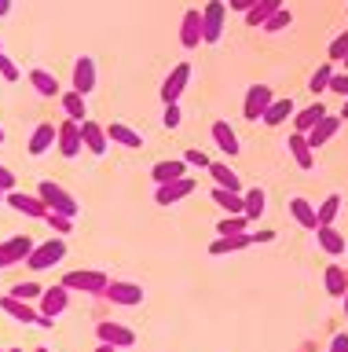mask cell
Here are the masks:
<instances>
[{
	"label": "cell",
	"mask_w": 348,
	"mask_h": 352,
	"mask_svg": "<svg viewBox=\"0 0 348 352\" xmlns=\"http://www.w3.org/2000/svg\"><path fill=\"white\" fill-rule=\"evenodd\" d=\"M62 286H67L70 294H95V297H103L106 286H111V275L95 272V268H78V272L62 275Z\"/></svg>",
	"instance_id": "6da1fadb"
},
{
	"label": "cell",
	"mask_w": 348,
	"mask_h": 352,
	"mask_svg": "<svg viewBox=\"0 0 348 352\" xmlns=\"http://www.w3.org/2000/svg\"><path fill=\"white\" fill-rule=\"evenodd\" d=\"M37 195L45 198V206L51 209V213H67V217H73V220H78L81 206H78V198H73V195H70L62 184H56V180H40Z\"/></svg>",
	"instance_id": "7a4b0ae2"
},
{
	"label": "cell",
	"mask_w": 348,
	"mask_h": 352,
	"mask_svg": "<svg viewBox=\"0 0 348 352\" xmlns=\"http://www.w3.org/2000/svg\"><path fill=\"white\" fill-rule=\"evenodd\" d=\"M62 257H67V242L56 235V239H48V242H40V246H34V253L26 257V268L45 272V268H51V264H59Z\"/></svg>",
	"instance_id": "3957f363"
},
{
	"label": "cell",
	"mask_w": 348,
	"mask_h": 352,
	"mask_svg": "<svg viewBox=\"0 0 348 352\" xmlns=\"http://www.w3.org/2000/svg\"><path fill=\"white\" fill-rule=\"evenodd\" d=\"M70 305V290L67 286H45V294H40V327H51V319L67 312Z\"/></svg>",
	"instance_id": "277c9868"
},
{
	"label": "cell",
	"mask_w": 348,
	"mask_h": 352,
	"mask_svg": "<svg viewBox=\"0 0 348 352\" xmlns=\"http://www.w3.org/2000/svg\"><path fill=\"white\" fill-rule=\"evenodd\" d=\"M271 103H275V92H271L268 85H249V88H246V99H242L246 121H260V118L268 114Z\"/></svg>",
	"instance_id": "5b68a950"
},
{
	"label": "cell",
	"mask_w": 348,
	"mask_h": 352,
	"mask_svg": "<svg viewBox=\"0 0 348 352\" xmlns=\"http://www.w3.org/2000/svg\"><path fill=\"white\" fill-rule=\"evenodd\" d=\"M194 187H198V180H194V176H180V180L158 184L154 202H158V206H176V202H183V198L194 195Z\"/></svg>",
	"instance_id": "8992f818"
},
{
	"label": "cell",
	"mask_w": 348,
	"mask_h": 352,
	"mask_svg": "<svg viewBox=\"0 0 348 352\" xmlns=\"http://www.w3.org/2000/svg\"><path fill=\"white\" fill-rule=\"evenodd\" d=\"M187 81H191V63H176L161 81V103H180V96L187 92Z\"/></svg>",
	"instance_id": "52a82bcc"
},
{
	"label": "cell",
	"mask_w": 348,
	"mask_h": 352,
	"mask_svg": "<svg viewBox=\"0 0 348 352\" xmlns=\"http://www.w3.org/2000/svg\"><path fill=\"white\" fill-rule=\"evenodd\" d=\"M103 297H111V305H121V308H136V305H143V286L139 283H125V279H111V286H106V294Z\"/></svg>",
	"instance_id": "ba28073f"
},
{
	"label": "cell",
	"mask_w": 348,
	"mask_h": 352,
	"mask_svg": "<svg viewBox=\"0 0 348 352\" xmlns=\"http://www.w3.org/2000/svg\"><path fill=\"white\" fill-rule=\"evenodd\" d=\"M224 15H227V4L224 0H209V4L202 8V26H205V44H216L224 37Z\"/></svg>",
	"instance_id": "9c48e42d"
},
{
	"label": "cell",
	"mask_w": 348,
	"mask_h": 352,
	"mask_svg": "<svg viewBox=\"0 0 348 352\" xmlns=\"http://www.w3.org/2000/svg\"><path fill=\"white\" fill-rule=\"evenodd\" d=\"M30 253H34V239H30V235H15V239L0 242V268H15V264H26Z\"/></svg>",
	"instance_id": "30bf717a"
},
{
	"label": "cell",
	"mask_w": 348,
	"mask_h": 352,
	"mask_svg": "<svg viewBox=\"0 0 348 352\" xmlns=\"http://www.w3.org/2000/svg\"><path fill=\"white\" fill-rule=\"evenodd\" d=\"M4 202L12 206L15 213H23V217H34V220H45V217H48V206H45V198H40V195H30V191H8Z\"/></svg>",
	"instance_id": "8fae6325"
},
{
	"label": "cell",
	"mask_w": 348,
	"mask_h": 352,
	"mask_svg": "<svg viewBox=\"0 0 348 352\" xmlns=\"http://www.w3.org/2000/svg\"><path fill=\"white\" fill-rule=\"evenodd\" d=\"M56 147H59L62 158H78L81 147H84V140H81V121H73V118L62 121V125H59V140H56Z\"/></svg>",
	"instance_id": "7c38bea8"
},
{
	"label": "cell",
	"mask_w": 348,
	"mask_h": 352,
	"mask_svg": "<svg viewBox=\"0 0 348 352\" xmlns=\"http://www.w3.org/2000/svg\"><path fill=\"white\" fill-rule=\"evenodd\" d=\"M180 44L187 52H194L198 44H205V26H202V11H183V22H180Z\"/></svg>",
	"instance_id": "4fadbf2b"
},
{
	"label": "cell",
	"mask_w": 348,
	"mask_h": 352,
	"mask_svg": "<svg viewBox=\"0 0 348 352\" xmlns=\"http://www.w3.org/2000/svg\"><path fill=\"white\" fill-rule=\"evenodd\" d=\"M95 334H100V341H111L114 349H132V345H136V334H132V330H128L125 323H114V319L95 323Z\"/></svg>",
	"instance_id": "5bb4252c"
},
{
	"label": "cell",
	"mask_w": 348,
	"mask_h": 352,
	"mask_svg": "<svg viewBox=\"0 0 348 352\" xmlns=\"http://www.w3.org/2000/svg\"><path fill=\"white\" fill-rule=\"evenodd\" d=\"M81 140H84V151L95 154V158H100V154H106V147H111L106 129L100 125V121H89V118L81 121Z\"/></svg>",
	"instance_id": "9a60e30c"
},
{
	"label": "cell",
	"mask_w": 348,
	"mask_h": 352,
	"mask_svg": "<svg viewBox=\"0 0 348 352\" xmlns=\"http://www.w3.org/2000/svg\"><path fill=\"white\" fill-rule=\"evenodd\" d=\"M0 308H4L15 323H37L40 327V312H37V308H30V301H23V297L4 294V297H0Z\"/></svg>",
	"instance_id": "2e32d148"
},
{
	"label": "cell",
	"mask_w": 348,
	"mask_h": 352,
	"mask_svg": "<svg viewBox=\"0 0 348 352\" xmlns=\"http://www.w3.org/2000/svg\"><path fill=\"white\" fill-rule=\"evenodd\" d=\"M286 147H290V158L297 162V169H315V147L308 143L304 132H290Z\"/></svg>",
	"instance_id": "e0dca14e"
},
{
	"label": "cell",
	"mask_w": 348,
	"mask_h": 352,
	"mask_svg": "<svg viewBox=\"0 0 348 352\" xmlns=\"http://www.w3.org/2000/svg\"><path fill=\"white\" fill-rule=\"evenodd\" d=\"M59 140V125H51V121H40V125L34 129V136H30L26 143V151L34 154V158H40V154H48L51 151V143Z\"/></svg>",
	"instance_id": "ac0fdd59"
},
{
	"label": "cell",
	"mask_w": 348,
	"mask_h": 352,
	"mask_svg": "<svg viewBox=\"0 0 348 352\" xmlns=\"http://www.w3.org/2000/svg\"><path fill=\"white\" fill-rule=\"evenodd\" d=\"M290 217L297 220L304 231H315V228H319V209H315L304 195H293V198H290Z\"/></svg>",
	"instance_id": "d6986e66"
},
{
	"label": "cell",
	"mask_w": 348,
	"mask_h": 352,
	"mask_svg": "<svg viewBox=\"0 0 348 352\" xmlns=\"http://www.w3.org/2000/svg\"><path fill=\"white\" fill-rule=\"evenodd\" d=\"M73 88H78L81 96L95 92V63H92V55H81V59L73 63Z\"/></svg>",
	"instance_id": "ffe728a7"
},
{
	"label": "cell",
	"mask_w": 348,
	"mask_h": 352,
	"mask_svg": "<svg viewBox=\"0 0 348 352\" xmlns=\"http://www.w3.org/2000/svg\"><path fill=\"white\" fill-rule=\"evenodd\" d=\"M326 114H330V110H326V107L319 103V99H315L312 107H304V110H297V114H293V132H304V136H308V132H312L315 125H319V121H323Z\"/></svg>",
	"instance_id": "44dd1931"
},
{
	"label": "cell",
	"mask_w": 348,
	"mask_h": 352,
	"mask_svg": "<svg viewBox=\"0 0 348 352\" xmlns=\"http://www.w3.org/2000/svg\"><path fill=\"white\" fill-rule=\"evenodd\" d=\"M213 143H216V147H220L224 154H227V158H235V154L238 151H242V143H238V136H235V129L231 125H227V121H213Z\"/></svg>",
	"instance_id": "7402d4cb"
},
{
	"label": "cell",
	"mask_w": 348,
	"mask_h": 352,
	"mask_svg": "<svg viewBox=\"0 0 348 352\" xmlns=\"http://www.w3.org/2000/svg\"><path fill=\"white\" fill-rule=\"evenodd\" d=\"M315 242H319L323 253H330V257H341V253L348 250V246H345V235H341V231H337L334 224L315 228Z\"/></svg>",
	"instance_id": "603a6c76"
},
{
	"label": "cell",
	"mask_w": 348,
	"mask_h": 352,
	"mask_svg": "<svg viewBox=\"0 0 348 352\" xmlns=\"http://www.w3.org/2000/svg\"><path fill=\"white\" fill-rule=\"evenodd\" d=\"M246 246H253V239H249V231L246 235H216L209 242V257H224V253H238V250H246Z\"/></svg>",
	"instance_id": "cb8c5ba5"
},
{
	"label": "cell",
	"mask_w": 348,
	"mask_h": 352,
	"mask_svg": "<svg viewBox=\"0 0 348 352\" xmlns=\"http://www.w3.org/2000/svg\"><path fill=\"white\" fill-rule=\"evenodd\" d=\"M341 121H345L341 114H326V118L319 121V125H315V129L308 132V143H312L315 151H319L326 140H334V136H337V129H341Z\"/></svg>",
	"instance_id": "d4e9b609"
},
{
	"label": "cell",
	"mask_w": 348,
	"mask_h": 352,
	"mask_svg": "<svg viewBox=\"0 0 348 352\" xmlns=\"http://www.w3.org/2000/svg\"><path fill=\"white\" fill-rule=\"evenodd\" d=\"M191 165L183 162V158H165V162H158L154 169H150V176H154V184H169V180H180V176H187Z\"/></svg>",
	"instance_id": "484cf974"
},
{
	"label": "cell",
	"mask_w": 348,
	"mask_h": 352,
	"mask_svg": "<svg viewBox=\"0 0 348 352\" xmlns=\"http://www.w3.org/2000/svg\"><path fill=\"white\" fill-rule=\"evenodd\" d=\"M106 136H111V143H117V147H128V151H139V147H143V136H139L136 129L121 125V121H114V125L106 129Z\"/></svg>",
	"instance_id": "4316f807"
},
{
	"label": "cell",
	"mask_w": 348,
	"mask_h": 352,
	"mask_svg": "<svg viewBox=\"0 0 348 352\" xmlns=\"http://www.w3.org/2000/svg\"><path fill=\"white\" fill-rule=\"evenodd\" d=\"M323 283H326V294L337 297V301L348 294V272L341 268V264H330V268H326V275H323Z\"/></svg>",
	"instance_id": "83f0119b"
},
{
	"label": "cell",
	"mask_w": 348,
	"mask_h": 352,
	"mask_svg": "<svg viewBox=\"0 0 348 352\" xmlns=\"http://www.w3.org/2000/svg\"><path fill=\"white\" fill-rule=\"evenodd\" d=\"M293 114H297V107H293V99L286 96V99H275V103L268 107V114L260 118V121H264V125H271V129H279L282 121H290Z\"/></svg>",
	"instance_id": "f1b7e54d"
},
{
	"label": "cell",
	"mask_w": 348,
	"mask_h": 352,
	"mask_svg": "<svg viewBox=\"0 0 348 352\" xmlns=\"http://www.w3.org/2000/svg\"><path fill=\"white\" fill-rule=\"evenodd\" d=\"M279 8H282V0H260L257 8H249V11H246V26H249V30H260L271 15H275Z\"/></svg>",
	"instance_id": "f546056e"
},
{
	"label": "cell",
	"mask_w": 348,
	"mask_h": 352,
	"mask_svg": "<svg viewBox=\"0 0 348 352\" xmlns=\"http://www.w3.org/2000/svg\"><path fill=\"white\" fill-rule=\"evenodd\" d=\"M209 176L216 180V187H227V191H242V180H238V173H235L227 162H213V165H209Z\"/></svg>",
	"instance_id": "4dcf8cb0"
},
{
	"label": "cell",
	"mask_w": 348,
	"mask_h": 352,
	"mask_svg": "<svg viewBox=\"0 0 348 352\" xmlns=\"http://www.w3.org/2000/svg\"><path fill=\"white\" fill-rule=\"evenodd\" d=\"M213 202L224 209V213H246V198L238 191H227V187H213Z\"/></svg>",
	"instance_id": "1f68e13d"
},
{
	"label": "cell",
	"mask_w": 348,
	"mask_h": 352,
	"mask_svg": "<svg viewBox=\"0 0 348 352\" xmlns=\"http://www.w3.org/2000/svg\"><path fill=\"white\" fill-rule=\"evenodd\" d=\"M62 114L73 118V121H84V118H89V103H84V96L78 92V88L62 92Z\"/></svg>",
	"instance_id": "d6a6232c"
},
{
	"label": "cell",
	"mask_w": 348,
	"mask_h": 352,
	"mask_svg": "<svg viewBox=\"0 0 348 352\" xmlns=\"http://www.w3.org/2000/svg\"><path fill=\"white\" fill-rule=\"evenodd\" d=\"M30 85L37 88V96H59V81H56V74H48V70H30Z\"/></svg>",
	"instance_id": "836d02e7"
},
{
	"label": "cell",
	"mask_w": 348,
	"mask_h": 352,
	"mask_svg": "<svg viewBox=\"0 0 348 352\" xmlns=\"http://www.w3.org/2000/svg\"><path fill=\"white\" fill-rule=\"evenodd\" d=\"M253 224L246 213H227L220 224H216V235H246V228Z\"/></svg>",
	"instance_id": "e575fe53"
},
{
	"label": "cell",
	"mask_w": 348,
	"mask_h": 352,
	"mask_svg": "<svg viewBox=\"0 0 348 352\" xmlns=\"http://www.w3.org/2000/svg\"><path fill=\"white\" fill-rule=\"evenodd\" d=\"M246 198V217L249 220H260V217H264V202H268V195H264V187H249V191L242 195Z\"/></svg>",
	"instance_id": "d590c367"
},
{
	"label": "cell",
	"mask_w": 348,
	"mask_h": 352,
	"mask_svg": "<svg viewBox=\"0 0 348 352\" xmlns=\"http://www.w3.org/2000/svg\"><path fill=\"white\" fill-rule=\"evenodd\" d=\"M330 77H334V63L326 59L319 70H315L312 77H308V92L312 96H323V92H330Z\"/></svg>",
	"instance_id": "8d00e7d4"
},
{
	"label": "cell",
	"mask_w": 348,
	"mask_h": 352,
	"mask_svg": "<svg viewBox=\"0 0 348 352\" xmlns=\"http://www.w3.org/2000/svg\"><path fill=\"white\" fill-rule=\"evenodd\" d=\"M341 206H345L341 195H326V202L319 206V228H323V224H334L337 213H341Z\"/></svg>",
	"instance_id": "74e56055"
},
{
	"label": "cell",
	"mask_w": 348,
	"mask_h": 352,
	"mask_svg": "<svg viewBox=\"0 0 348 352\" xmlns=\"http://www.w3.org/2000/svg\"><path fill=\"white\" fill-rule=\"evenodd\" d=\"M290 22H293V11H290V8H279L275 15H271V19H268L260 30H264V33H279V30H286Z\"/></svg>",
	"instance_id": "f35d334b"
},
{
	"label": "cell",
	"mask_w": 348,
	"mask_h": 352,
	"mask_svg": "<svg viewBox=\"0 0 348 352\" xmlns=\"http://www.w3.org/2000/svg\"><path fill=\"white\" fill-rule=\"evenodd\" d=\"M45 224H48L51 231H56V235H70V228H73V217H67V213H51V209H48Z\"/></svg>",
	"instance_id": "ab89813d"
},
{
	"label": "cell",
	"mask_w": 348,
	"mask_h": 352,
	"mask_svg": "<svg viewBox=\"0 0 348 352\" xmlns=\"http://www.w3.org/2000/svg\"><path fill=\"white\" fill-rule=\"evenodd\" d=\"M345 55H348V30L330 41V63H345Z\"/></svg>",
	"instance_id": "60d3db41"
},
{
	"label": "cell",
	"mask_w": 348,
	"mask_h": 352,
	"mask_svg": "<svg viewBox=\"0 0 348 352\" xmlns=\"http://www.w3.org/2000/svg\"><path fill=\"white\" fill-rule=\"evenodd\" d=\"M12 294H15V297H23V301H34V297L45 294V286H40V283H15V286H12Z\"/></svg>",
	"instance_id": "b9f144b4"
},
{
	"label": "cell",
	"mask_w": 348,
	"mask_h": 352,
	"mask_svg": "<svg viewBox=\"0 0 348 352\" xmlns=\"http://www.w3.org/2000/svg\"><path fill=\"white\" fill-rule=\"evenodd\" d=\"M183 162H187V165H194V169H209V154H205V151H198V147H187V154H183Z\"/></svg>",
	"instance_id": "7bdbcfd3"
},
{
	"label": "cell",
	"mask_w": 348,
	"mask_h": 352,
	"mask_svg": "<svg viewBox=\"0 0 348 352\" xmlns=\"http://www.w3.org/2000/svg\"><path fill=\"white\" fill-rule=\"evenodd\" d=\"M0 77H4V81H19V66L8 52H0Z\"/></svg>",
	"instance_id": "ee69618b"
},
{
	"label": "cell",
	"mask_w": 348,
	"mask_h": 352,
	"mask_svg": "<svg viewBox=\"0 0 348 352\" xmlns=\"http://www.w3.org/2000/svg\"><path fill=\"white\" fill-rule=\"evenodd\" d=\"M180 121H183V114H180V103H165V114H161V125H165V129H180Z\"/></svg>",
	"instance_id": "f6af8a7d"
},
{
	"label": "cell",
	"mask_w": 348,
	"mask_h": 352,
	"mask_svg": "<svg viewBox=\"0 0 348 352\" xmlns=\"http://www.w3.org/2000/svg\"><path fill=\"white\" fill-rule=\"evenodd\" d=\"M330 92H337L341 99H348V70H345V74L334 70V77H330Z\"/></svg>",
	"instance_id": "bcb514c9"
},
{
	"label": "cell",
	"mask_w": 348,
	"mask_h": 352,
	"mask_svg": "<svg viewBox=\"0 0 348 352\" xmlns=\"http://www.w3.org/2000/svg\"><path fill=\"white\" fill-rule=\"evenodd\" d=\"M0 191H15V173L8 165H0Z\"/></svg>",
	"instance_id": "7dc6e473"
},
{
	"label": "cell",
	"mask_w": 348,
	"mask_h": 352,
	"mask_svg": "<svg viewBox=\"0 0 348 352\" xmlns=\"http://www.w3.org/2000/svg\"><path fill=\"white\" fill-rule=\"evenodd\" d=\"M257 4H260V0H227V8H231V11H242V15H246L249 8H257Z\"/></svg>",
	"instance_id": "c3c4849f"
},
{
	"label": "cell",
	"mask_w": 348,
	"mask_h": 352,
	"mask_svg": "<svg viewBox=\"0 0 348 352\" xmlns=\"http://www.w3.org/2000/svg\"><path fill=\"white\" fill-rule=\"evenodd\" d=\"M330 352H348V334H337L330 341Z\"/></svg>",
	"instance_id": "681fc988"
},
{
	"label": "cell",
	"mask_w": 348,
	"mask_h": 352,
	"mask_svg": "<svg viewBox=\"0 0 348 352\" xmlns=\"http://www.w3.org/2000/svg\"><path fill=\"white\" fill-rule=\"evenodd\" d=\"M249 239H253V242H275V231H257V235H249Z\"/></svg>",
	"instance_id": "f907efd6"
},
{
	"label": "cell",
	"mask_w": 348,
	"mask_h": 352,
	"mask_svg": "<svg viewBox=\"0 0 348 352\" xmlns=\"http://www.w3.org/2000/svg\"><path fill=\"white\" fill-rule=\"evenodd\" d=\"M92 352H117V349H114V345H111V341H100V345H95V349H92Z\"/></svg>",
	"instance_id": "816d5d0a"
},
{
	"label": "cell",
	"mask_w": 348,
	"mask_h": 352,
	"mask_svg": "<svg viewBox=\"0 0 348 352\" xmlns=\"http://www.w3.org/2000/svg\"><path fill=\"white\" fill-rule=\"evenodd\" d=\"M8 11H12V0H0V19H4Z\"/></svg>",
	"instance_id": "f5cc1de1"
},
{
	"label": "cell",
	"mask_w": 348,
	"mask_h": 352,
	"mask_svg": "<svg viewBox=\"0 0 348 352\" xmlns=\"http://www.w3.org/2000/svg\"><path fill=\"white\" fill-rule=\"evenodd\" d=\"M341 118L348 121V99H345V107H341Z\"/></svg>",
	"instance_id": "db71d44e"
},
{
	"label": "cell",
	"mask_w": 348,
	"mask_h": 352,
	"mask_svg": "<svg viewBox=\"0 0 348 352\" xmlns=\"http://www.w3.org/2000/svg\"><path fill=\"white\" fill-rule=\"evenodd\" d=\"M341 301H345V319H348V294H345V297H341Z\"/></svg>",
	"instance_id": "11a10c76"
},
{
	"label": "cell",
	"mask_w": 348,
	"mask_h": 352,
	"mask_svg": "<svg viewBox=\"0 0 348 352\" xmlns=\"http://www.w3.org/2000/svg\"><path fill=\"white\" fill-rule=\"evenodd\" d=\"M4 198H8V191H0V206H4Z\"/></svg>",
	"instance_id": "9f6ffc18"
},
{
	"label": "cell",
	"mask_w": 348,
	"mask_h": 352,
	"mask_svg": "<svg viewBox=\"0 0 348 352\" xmlns=\"http://www.w3.org/2000/svg\"><path fill=\"white\" fill-rule=\"evenodd\" d=\"M34 352H51V349H45V345H40V349H34Z\"/></svg>",
	"instance_id": "6f0895ef"
},
{
	"label": "cell",
	"mask_w": 348,
	"mask_h": 352,
	"mask_svg": "<svg viewBox=\"0 0 348 352\" xmlns=\"http://www.w3.org/2000/svg\"><path fill=\"white\" fill-rule=\"evenodd\" d=\"M341 66H345V70H348V55H345V63H341Z\"/></svg>",
	"instance_id": "680465c9"
},
{
	"label": "cell",
	"mask_w": 348,
	"mask_h": 352,
	"mask_svg": "<svg viewBox=\"0 0 348 352\" xmlns=\"http://www.w3.org/2000/svg\"><path fill=\"white\" fill-rule=\"evenodd\" d=\"M0 143H4V129H0Z\"/></svg>",
	"instance_id": "91938a15"
},
{
	"label": "cell",
	"mask_w": 348,
	"mask_h": 352,
	"mask_svg": "<svg viewBox=\"0 0 348 352\" xmlns=\"http://www.w3.org/2000/svg\"><path fill=\"white\" fill-rule=\"evenodd\" d=\"M8 352H23V349H8Z\"/></svg>",
	"instance_id": "94428289"
},
{
	"label": "cell",
	"mask_w": 348,
	"mask_h": 352,
	"mask_svg": "<svg viewBox=\"0 0 348 352\" xmlns=\"http://www.w3.org/2000/svg\"><path fill=\"white\" fill-rule=\"evenodd\" d=\"M0 52H4V44H0Z\"/></svg>",
	"instance_id": "6125c7cd"
},
{
	"label": "cell",
	"mask_w": 348,
	"mask_h": 352,
	"mask_svg": "<svg viewBox=\"0 0 348 352\" xmlns=\"http://www.w3.org/2000/svg\"><path fill=\"white\" fill-rule=\"evenodd\" d=\"M0 352H4V349H0Z\"/></svg>",
	"instance_id": "be15d7a7"
}]
</instances>
